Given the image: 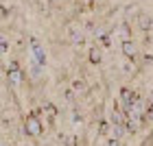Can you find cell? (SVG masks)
Here are the masks:
<instances>
[{"label": "cell", "instance_id": "8992f818", "mask_svg": "<svg viewBox=\"0 0 153 146\" xmlns=\"http://www.w3.org/2000/svg\"><path fill=\"white\" fill-rule=\"evenodd\" d=\"M107 129H109L107 122H101V133H107Z\"/></svg>", "mask_w": 153, "mask_h": 146}, {"label": "cell", "instance_id": "277c9868", "mask_svg": "<svg viewBox=\"0 0 153 146\" xmlns=\"http://www.w3.org/2000/svg\"><path fill=\"white\" fill-rule=\"evenodd\" d=\"M9 79H11L13 83H16V81H22V74H20V72L16 70V66L11 68V72H9Z\"/></svg>", "mask_w": 153, "mask_h": 146}, {"label": "cell", "instance_id": "7a4b0ae2", "mask_svg": "<svg viewBox=\"0 0 153 146\" xmlns=\"http://www.w3.org/2000/svg\"><path fill=\"white\" fill-rule=\"evenodd\" d=\"M123 52L127 55V57H136V46L131 44V41H125L123 44Z\"/></svg>", "mask_w": 153, "mask_h": 146}, {"label": "cell", "instance_id": "5b68a950", "mask_svg": "<svg viewBox=\"0 0 153 146\" xmlns=\"http://www.w3.org/2000/svg\"><path fill=\"white\" fill-rule=\"evenodd\" d=\"M90 59H92V63H101V55H99V50H92V52H90Z\"/></svg>", "mask_w": 153, "mask_h": 146}, {"label": "cell", "instance_id": "3957f363", "mask_svg": "<svg viewBox=\"0 0 153 146\" xmlns=\"http://www.w3.org/2000/svg\"><path fill=\"white\" fill-rule=\"evenodd\" d=\"M140 29L142 31H153V20L151 18H142L140 20Z\"/></svg>", "mask_w": 153, "mask_h": 146}, {"label": "cell", "instance_id": "6da1fadb", "mask_svg": "<svg viewBox=\"0 0 153 146\" xmlns=\"http://www.w3.org/2000/svg\"><path fill=\"white\" fill-rule=\"evenodd\" d=\"M39 131H42V127H39V122L35 120V118H31V120H29V124H26V133L35 135V133H39Z\"/></svg>", "mask_w": 153, "mask_h": 146}]
</instances>
